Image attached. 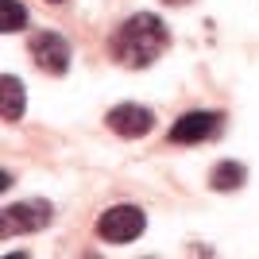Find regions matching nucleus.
Returning a JSON list of instances; mask_svg holds the SVG:
<instances>
[{"instance_id": "1", "label": "nucleus", "mask_w": 259, "mask_h": 259, "mask_svg": "<svg viewBox=\"0 0 259 259\" xmlns=\"http://www.w3.org/2000/svg\"><path fill=\"white\" fill-rule=\"evenodd\" d=\"M170 47V31L166 23L151 12H136L132 20H124L108 39V51L120 66H132V70H143L162 58V51Z\"/></svg>"}, {"instance_id": "2", "label": "nucleus", "mask_w": 259, "mask_h": 259, "mask_svg": "<svg viewBox=\"0 0 259 259\" xmlns=\"http://www.w3.org/2000/svg\"><path fill=\"white\" fill-rule=\"evenodd\" d=\"M51 217H54V209H51V201H43V197L8 205L0 213V240H12V236H20V232H39V228L51 225Z\"/></svg>"}, {"instance_id": "3", "label": "nucleus", "mask_w": 259, "mask_h": 259, "mask_svg": "<svg viewBox=\"0 0 259 259\" xmlns=\"http://www.w3.org/2000/svg\"><path fill=\"white\" fill-rule=\"evenodd\" d=\"M143 228H147V217L140 205H112L97 221L101 240H108V244H132V240L143 236Z\"/></svg>"}, {"instance_id": "4", "label": "nucleus", "mask_w": 259, "mask_h": 259, "mask_svg": "<svg viewBox=\"0 0 259 259\" xmlns=\"http://www.w3.org/2000/svg\"><path fill=\"white\" fill-rule=\"evenodd\" d=\"M31 58L43 74H66L70 70V43L58 31H39L31 35Z\"/></svg>"}, {"instance_id": "5", "label": "nucleus", "mask_w": 259, "mask_h": 259, "mask_svg": "<svg viewBox=\"0 0 259 259\" xmlns=\"http://www.w3.org/2000/svg\"><path fill=\"white\" fill-rule=\"evenodd\" d=\"M105 120H108V128L116 136H124V140H140V136H147L155 128V112L143 105H116Z\"/></svg>"}, {"instance_id": "6", "label": "nucleus", "mask_w": 259, "mask_h": 259, "mask_svg": "<svg viewBox=\"0 0 259 259\" xmlns=\"http://www.w3.org/2000/svg\"><path fill=\"white\" fill-rule=\"evenodd\" d=\"M213 132H221V116L217 112H186V116L174 120L170 143H201Z\"/></svg>"}, {"instance_id": "7", "label": "nucleus", "mask_w": 259, "mask_h": 259, "mask_svg": "<svg viewBox=\"0 0 259 259\" xmlns=\"http://www.w3.org/2000/svg\"><path fill=\"white\" fill-rule=\"evenodd\" d=\"M0 93H4V120H16L23 116V85H20V77H12L4 74L0 77Z\"/></svg>"}, {"instance_id": "8", "label": "nucleus", "mask_w": 259, "mask_h": 259, "mask_svg": "<svg viewBox=\"0 0 259 259\" xmlns=\"http://www.w3.org/2000/svg\"><path fill=\"white\" fill-rule=\"evenodd\" d=\"M209 178H213V190H240V186L248 182V170L240 162H217Z\"/></svg>"}, {"instance_id": "9", "label": "nucleus", "mask_w": 259, "mask_h": 259, "mask_svg": "<svg viewBox=\"0 0 259 259\" xmlns=\"http://www.w3.org/2000/svg\"><path fill=\"white\" fill-rule=\"evenodd\" d=\"M0 12H4V31L8 35H16V31H23L27 27V12H23V4L20 0H0Z\"/></svg>"}, {"instance_id": "10", "label": "nucleus", "mask_w": 259, "mask_h": 259, "mask_svg": "<svg viewBox=\"0 0 259 259\" xmlns=\"http://www.w3.org/2000/svg\"><path fill=\"white\" fill-rule=\"evenodd\" d=\"M162 4H182V0H162Z\"/></svg>"}, {"instance_id": "11", "label": "nucleus", "mask_w": 259, "mask_h": 259, "mask_svg": "<svg viewBox=\"0 0 259 259\" xmlns=\"http://www.w3.org/2000/svg\"><path fill=\"white\" fill-rule=\"evenodd\" d=\"M51 4H62V0H51Z\"/></svg>"}]
</instances>
